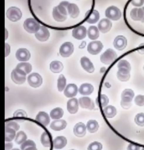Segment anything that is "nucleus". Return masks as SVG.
<instances>
[{
    "label": "nucleus",
    "instance_id": "obj_17",
    "mask_svg": "<svg viewBox=\"0 0 144 150\" xmlns=\"http://www.w3.org/2000/svg\"><path fill=\"white\" fill-rule=\"evenodd\" d=\"M79 104L82 108L92 110L94 108V104L92 99L89 97H84L79 99Z\"/></svg>",
    "mask_w": 144,
    "mask_h": 150
},
{
    "label": "nucleus",
    "instance_id": "obj_8",
    "mask_svg": "<svg viewBox=\"0 0 144 150\" xmlns=\"http://www.w3.org/2000/svg\"><path fill=\"white\" fill-rule=\"evenodd\" d=\"M11 78L14 83L21 84L26 80V74L21 69L16 68L11 72Z\"/></svg>",
    "mask_w": 144,
    "mask_h": 150
},
{
    "label": "nucleus",
    "instance_id": "obj_3",
    "mask_svg": "<svg viewBox=\"0 0 144 150\" xmlns=\"http://www.w3.org/2000/svg\"><path fill=\"white\" fill-rule=\"evenodd\" d=\"M70 3L66 1L61 2L53 10L52 16L54 19L57 22H64L67 17V7Z\"/></svg>",
    "mask_w": 144,
    "mask_h": 150
},
{
    "label": "nucleus",
    "instance_id": "obj_45",
    "mask_svg": "<svg viewBox=\"0 0 144 150\" xmlns=\"http://www.w3.org/2000/svg\"><path fill=\"white\" fill-rule=\"evenodd\" d=\"M14 116L16 118H24L27 117V115L23 110H18L15 112Z\"/></svg>",
    "mask_w": 144,
    "mask_h": 150
},
{
    "label": "nucleus",
    "instance_id": "obj_26",
    "mask_svg": "<svg viewBox=\"0 0 144 150\" xmlns=\"http://www.w3.org/2000/svg\"><path fill=\"white\" fill-rule=\"evenodd\" d=\"M67 144V140L62 136L58 137L53 142V147L56 149H60L64 148Z\"/></svg>",
    "mask_w": 144,
    "mask_h": 150
},
{
    "label": "nucleus",
    "instance_id": "obj_52",
    "mask_svg": "<svg viewBox=\"0 0 144 150\" xmlns=\"http://www.w3.org/2000/svg\"><path fill=\"white\" fill-rule=\"evenodd\" d=\"M142 150H144V148H143V149H142Z\"/></svg>",
    "mask_w": 144,
    "mask_h": 150
},
{
    "label": "nucleus",
    "instance_id": "obj_28",
    "mask_svg": "<svg viewBox=\"0 0 144 150\" xmlns=\"http://www.w3.org/2000/svg\"><path fill=\"white\" fill-rule=\"evenodd\" d=\"M87 33L89 39L95 40L99 37V30L96 26L92 25L88 28Z\"/></svg>",
    "mask_w": 144,
    "mask_h": 150
},
{
    "label": "nucleus",
    "instance_id": "obj_12",
    "mask_svg": "<svg viewBox=\"0 0 144 150\" xmlns=\"http://www.w3.org/2000/svg\"><path fill=\"white\" fill-rule=\"evenodd\" d=\"M74 52V46L71 42H67L62 44L60 49V54L64 58L69 57Z\"/></svg>",
    "mask_w": 144,
    "mask_h": 150
},
{
    "label": "nucleus",
    "instance_id": "obj_4",
    "mask_svg": "<svg viewBox=\"0 0 144 150\" xmlns=\"http://www.w3.org/2000/svg\"><path fill=\"white\" fill-rule=\"evenodd\" d=\"M135 93L131 89H125L122 93L121 105L124 109H128L132 106V101Z\"/></svg>",
    "mask_w": 144,
    "mask_h": 150
},
{
    "label": "nucleus",
    "instance_id": "obj_5",
    "mask_svg": "<svg viewBox=\"0 0 144 150\" xmlns=\"http://www.w3.org/2000/svg\"><path fill=\"white\" fill-rule=\"evenodd\" d=\"M117 54L116 52L112 49H108L100 56V61L106 65L112 64L116 60Z\"/></svg>",
    "mask_w": 144,
    "mask_h": 150
},
{
    "label": "nucleus",
    "instance_id": "obj_19",
    "mask_svg": "<svg viewBox=\"0 0 144 150\" xmlns=\"http://www.w3.org/2000/svg\"><path fill=\"white\" fill-rule=\"evenodd\" d=\"M16 57L19 61L26 62L30 59L31 54L30 52L26 48H20L17 51Z\"/></svg>",
    "mask_w": 144,
    "mask_h": 150
},
{
    "label": "nucleus",
    "instance_id": "obj_49",
    "mask_svg": "<svg viewBox=\"0 0 144 150\" xmlns=\"http://www.w3.org/2000/svg\"><path fill=\"white\" fill-rule=\"evenodd\" d=\"M24 150H38V149L36 148V146H31V147L26 148Z\"/></svg>",
    "mask_w": 144,
    "mask_h": 150
},
{
    "label": "nucleus",
    "instance_id": "obj_16",
    "mask_svg": "<svg viewBox=\"0 0 144 150\" xmlns=\"http://www.w3.org/2000/svg\"><path fill=\"white\" fill-rule=\"evenodd\" d=\"M112 27V23L108 18H103L98 24V29L102 33L108 32Z\"/></svg>",
    "mask_w": 144,
    "mask_h": 150
},
{
    "label": "nucleus",
    "instance_id": "obj_47",
    "mask_svg": "<svg viewBox=\"0 0 144 150\" xmlns=\"http://www.w3.org/2000/svg\"><path fill=\"white\" fill-rule=\"evenodd\" d=\"M10 53V46L9 44L5 43V57H6Z\"/></svg>",
    "mask_w": 144,
    "mask_h": 150
},
{
    "label": "nucleus",
    "instance_id": "obj_24",
    "mask_svg": "<svg viewBox=\"0 0 144 150\" xmlns=\"http://www.w3.org/2000/svg\"><path fill=\"white\" fill-rule=\"evenodd\" d=\"M94 90V86L90 83H84L81 85L79 89L80 94L84 96L89 95L92 93Z\"/></svg>",
    "mask_w": 144,
    "mask_h": 150
},
{
    "label": "nucleus",
    "instance_id": "obj_46",
    "mask_svg": "<svg viewBox=\"0 0 144 150\" xmlns=\"http://www.w3.org/2000/svg\"><path fill=\"white\" fill-rule=\"evenodd\" d=\"M127 149L128 150H140V147L137 146V145L130 144L128 146Z\"/></svg>",
    "mask_w": 144,
    "mask_h": 150
},
{
    "label": "nucleus",
    "instance_id": "obj_32",
    "mask_svg": "<svg viewBox=\"0 0 144 150\" xmlns=\"http://www.w3.org/2000/svg\"><path fill=\"white\" fill-rule=\"evenodd\" d=\"M64 114V111L60 108H56L52 110L50 112V116L52 119L58 120L61 118Z\"/></svg>",
    "mask_w": 144,
    "mask_h": 150
},
{
    "label": "nucleus",
    "instance_id": "obj_54",
    "mask_svg": "<svg viewBox=\"0 0 144 150\" xmlns=\"http://www.w3.org/2000/svg\"></svg>",
    "mask_w": 144,
    "mask_h": 150
},
{
    "label": "nucleus",
    "instance_id": "obj_50",
    "mask_svg": "<svg viewBox=\"0 0 144 150\" xmlns=\"http://www.w3.org/2000/svg\"><path fill=\"white\" fill-rule=\"evenodd\" d=\"M5 40H6L8 38V32L7 31V29H5Z\"/></svg>",
    "mask_w": 144,
    "mask_h": 150
},
{
    "label": "nucleus",
    "instance_id": "obj_51",
    "mask_svg": "<svg viewBox=\"0 0 144 150\" xmlns=\"http://www.w3.org/2000/svg\"><path fill=\"white\" fill-rule=\"evenodd\" d=\"M12 150H19L18 149H13Z\"/></svg>",
    "mask_w": 144,
    "mask_h": 150
},
{
    "label": "nucleus",
    "instance_id": "obj_33",
    "mask_svg": "<svg viewBox=\"0 0 144 150\" xmlns=\"http://www.w3.org/2000/svg\"><path fill=\"white\" fill-rule=\"evenodd\" d=\"M16 130L11 128L5 127V142H11L15 138L16 136Z\"/></svg>",
    "mask_w": 144,
    "mask_h": 150
},
{
    "label": "nucleus",
    "instance_id": "obj_44",
    "mask_svg": "<svg viewBox=\"0 0 144 150\" xmlns=\"http://www.w3.org/2000/svg\"><path fill=\"white\" fill-rule=\"evenodd\" d=\"M31 146H36V144L33 141L31 140H28L22 144L21 146V149L22 150H24L26 148L31 147Z\"/></svg>",
    "mask_w": 144,
    "mask_h": 150
},
{
    "label": "nucleus",
    "instance_id": "obj_43",
    "mask_svg": "<svg viewBox=\"0 0 144 150\" xmlns=\"http://www.w3.org/2000/svg\"><path fill=\"white\" fill-rule=\"evenodd\" d=\"M5 127L11 128L13 129L16 131H17L19 129L20 126L17 123L13 121L8 122L5 124Z\"/></svg>",
    "mask_w": 144,
    "mask_h": 150
},
{
    "label": "nucleus",
    "instance_id": "obj_38",
    "mask_svg": "<svg viewBox=\"0 0 144 150\" xmlns=\"http://www.w3.org/2000/svg\"><path fill=\"white\" fill-rule=\"evenodd\" d=\"M27 139V136L24 132L20 131L17 134L15 139V142L17 144H20L23 143Z\"/></svg>",
    "mask_w": 144,
    "mask_h": 150
},
{
    "label": "nucleus",
    "instance_id": "obj_14",
    "mask_svg": "<svg viewBox=\"0 0 144 150\" xmlns=\"http://www.w3.org/2000/svg\"><path fill=\"white\" fill-rule=\"evenodd\" d=\"M50 35V32L46 27L40 26L39 30L35 33V36L38 40L44 42L49 39Z\"/></svg>",
    "mask_w": 144,
    "mask_h": 150
},
{
    "label": "nucleus",
    "instance_id": "obj_15",
    "mask_svg": "<svg viewBox=\"0 0 144 150\" xmlns=\"http://www.w3.org/2000/svg\"><path fill=\"white\" fill-rule=\"evenodd\" d=\"M87 31L84 26L80 25L73 29L72 32V37L76 39L81 40L86 37Z\"/></svg>",
    "mask_w": 144,
    "mask_h": 150
},
{
    "label": "nucleus",
    "instance_id": "obj_35",
    "mask_svg": "<svg viewBox=\"0 0 144 150\" xmlns=\"http://www.w3.org/2000/svg\"><path fill=\"white\" fill-rule=\"evenodd\" d=\"M16 68L23 70L26 74H30L32 69L31 65L28 62H21L19 63L18 64Z\"/></svg>",
    "mask_w": 144,
    "mask_h": 150
},
{
    "label": "nucleus",
    "instance_id": "obj_29",
    "mask_svg": "<svg viewBox=\"0 0 144 150\" xmlns=\"http://www.w3.org/2000/svg\"><path fill=\"white\" fill-rule=\"evenodd\" d=\"M104 115L108 118H112L114 117L117 113L116 108L113 105L107 106L103 109Z\"/></svg>",
    "mask_w": 144,
    "mask_h": 150
},
{
    "label": "nucleus",
    "instance_id": "obj_13",
    "mask_svg": "<svg viewBox=\"0 0 144 150\" xmlns=\"http://www.w3.org/2000/svg\"><path fill=\"white\" fill-rule=\"evenodd\" d=\"M128 41L125 37L121 35L117 36L114 40V47L116 50L119 51H122L124 50L127 46Z\"/></svg>",
    "mask_w": 144,
    "mask_h": 150
},
{
    "label": "nucleus",
    "instance_id": "obj_23",
    "mask_svg": "<svg viewBox=\"0 0 144 150\" xmlns=\"http://www.w3.org/2000/svg\"><path fill=\"white\" fill-rule=\"evenodd\" d=\"M36 120L44 126H47L49 124L50 121V117L47 113L40 112L37 115Z\"/></svg>",
    "mask_w": 144,
    "mask_h": 150
},
{
    "label": "nucleus",
    "instance_id": "obj_7",
    "mask_svg": "<svg viewBox=\"0 0 144 150\" xmlns=\"http://www.w3.org/2000/svg\"><path fill=\"white\" fill-rule=\"evenodd\" d=\"M105 15L108 19L117 21L121 17L122 13L119 8L115 6H111L106 9Z\"/></svg>",
    "mask_w": 144,
    "mask_h": 150
},
{
    "label": "nucleus",
    "instance_id": "obj_20",
    "mask_svg": "<svg viewBox=\"0 0 144 150\" xmlns=\"http://www.w3.org/2000/svg\"><path fill=\"white\" fill-rule=\"evenodd\" d=\"M78 88L74 84H69L67 86L64 90V93L67 98H72L77 94Z\"/></svg>",
    "mask_w": 144,
    "mask_h": 150
},
{
    "label": "nucleus",
    "instance_id": "obj_11",
    "mask_svg": "<svg viewBox=\"0 0 144 150\" xmlns=\"http://www.w3.org/2000/svg\"><path fill=\"white\" fill-rule=\"evenodd\" d=\"M27 81L31 86L37 88L41 85L43 79L42 77L38 73H33L28 76Z\"/></svg>",
    "mask_w": 144,
    "mask_h": 150
},
{
    "label": "nucleus",
    "instance_id": "obj_31",
    "mask_svg": "<svg viewBox=\"0 0 144 150\" xmlns=\"http://www.w3.org/2000/svg\"><path fill=\"white\" fill-rule=\"evenodd\" d=\"M100 15L99 11L94 10L87 19V23L90 24H94L97 23L99 19Z\"/></svg>",
    "mask_w": 144,
    "mask_h": 150
},
{
    "label": "nucleus",
    "instance_id": "obj_21",
    "mask_svg": "<svg viewBox=\"0 0 144 150\" xmlns=\"http://www.w3.org/2000/svg\"><path fill=\"white\" fill-rule=\"evenodd\" d=\"M79 104V101L76 98L70 99L67 104L68 111L71 114L76 113L78 110Z\"/></svg>",
    "mask_w": 144,
    "mask_h": 150
},
{
    "label": "nucleus",
    "instance_id": "obj_53",
    "mask_svg": "<svg viewBox=\"0 0 144 150\" xmlns=\"http://www.w3.org/2000/svg\"><path fill=\"white\" fill-rule=\"evenodd\" d=\"M143 70H144V67H143Z\"/></svg>",
    "mask_w": 144,
    "mask_h": 150
},
{
    "label": "nucleus",
    "instance_id": "obj_22",
    "mask_svg": "<svg viewBox=\"0 0 144 150\" xmlns=\"http://www.w3.org/2000/svg\"><path fill=\"white\" fill-rule=\"evenodd\" d=\"M73 132L77 137H83L86 134V127L82 122H79L74 127Z\"/></svg>",
    "mask_w": 144,
    "mask_h": 150
},
{
    "label": "nucleus",
    "instance_id": "obj_30",
    "mask_svg": "<svg viewBox=\"0 0 144 150\" xmlns=\"http://www.w3.org/2000/svg\"><path fill=\"white\" fill-rule=\"evenodd\" d=\"M63 64L60 61H53L51 62L50 65V70L54 73H61L63 70Z\"/></svg>",
    "mask_w": 144,
    "mask_h": 150
},
{
    "label": "nucleus",
    "instance_id": "obj_18",
    "mask_svg": "<svg viewBox=\"0 0 144 150\" xmlns=\"http://www.w3.org/2000/svg\"><path fill=\"white\" fill-rule=\"evenodd\" d=\"M80 64L82 68L87 73L92 74L95 70L93 64L87 57H82L80 59Z\"/></svg>",
    "mask_w": 144,
    "mask_h": 150
},
{
    "label": "nucleus",
    "instance_id": "obj_40",
    "mask_svg": "<svg viewBox=\"0 0 144 150\" xmlns=\"http://www.w3.org/2000/svg\"><path fill=\"white\" fill-rule=\"evenodd\" d=\"M109 99L106 95L105 94H101L99 98V103L102 108H105L108 105Z\"/></svg>",
    "mask_w": 144,
    "mask_h": 150
},
{
    "label": "nucleus",
    "instance_id": "obj_34",
    "mask_svg": "<svg viewBox=\"0 0 144 150\" xmlns=\"http://www.w3.org/2000/svg\"><path fill=\"white\" fill-rule=\"evenodd\" d=\"M87 128L90 133H94L99 129V124L96 120H91L87 122Z\"/></svg>",
    "mask_w": 144,
    "mask_h": 150
},
{
    "label": "nucleus",
    "instance_id": "obj_1",
    "mask_svg": "<svg viewBox=\"0 0 144 150\" xmlns=\"http://www.w3.org/2000/svg\"><path fill=\"white\" fill-rule=\"evenodd\" d=\"M123 18L131 30L144 34V0H128L123 10Z\"/></svg>",
    "mask_w": 144,
    "mask_h": 150
},
{
    "label": "nucleus",
    "instance_id": "obj_2",
    "mask_svg": "<svg viewBox=\"0 0 144 150\" xmlns=\"http://www.w3.org/2000/svg\"><path fill=\"white\" fill-rule=\"evenodd\" d=\"M117 67L118 69L117 73L118 79L122 82H126L129 80L131 69L130 63L127 60H122L118 62Z\"/></svg>",
    "mask_w": 144,
    "mask_h": 150
},
{
    "label": "nucleus",
    "instance_id": "obj_41",
    "mask_svg": "<svg viewBox=\"0 0 144 150\" xmlns=\"http://www.w3.org/2000/svg\"><path fill=\"white\" fill-rule=\"evenodd\" d=\"M102 145L100 143L95 142L91 143L87 148V150H101Z\"/></svg>",
    "mask_w": 144,
    "mask_h": 150
},
{
    "label": "nucleus",
    "instance_id": "obj_48",
    "mask_svg": "<svg viewBox=\"0 0 144 150\" xmlns=\"http://www.w3.org/2000/svg\"><path fill=\"white\" fill-rule=\"evenodd\" d=\"M13 147V144L11 143H6L5 145V149L6 150H8L11 149V148Z\"/></svg>",
    "mask_w": 144,
    "mask_h": 150
},
{
    "label": "nucleus",
    "instance_id": "obj_36",
    "mask_svg": "<svg viewBox=\"0 0 144 150\" xmlns=\"http://www.w3.org/2000/svg\"><path fill=\"white\" fill-rule=\"evenodd\" d=\"M41 143L43 146L45 147H50L51 146V139L49 134L46 132H44L41 135L40 138Z\"/></svg>",
    "mask_w": 144,
    "mask_h": 150
},
{
    "label": "nucleus",
    "instance_id": "obj_42",
    "mask_svg": "<svg viewBox=\"0 0 144 150\" xmlns=\"http://www.w3.org/2000/svg\"><path fill=\"white\" fill-rule=\"evenodd\" d=\"M135 102L138 106H144V95H138L136 96L135 98Z\"/></svg>",
    "mask_w": 144,
    "mask_h": 150
},
{
    "label": "nucleus",
    "instance_id": "obj_25",
    "mask_svg": "<svg viewBox=\"0 0 144 150\" xmlns=\"http://www.w3.org/2000/svg\"><path fill=\"white\" fill-rule=\"evenodd\" d=\"M67 123L64 120H56L54 121L50 125V128L55 131H60L64 129L67 127Z\"/></svg>",
    "mask_w": 144,
    "mask_h": 150
},
{
    "label": "nucleus",
    "instance_id": "obj_6",
    "mask_svg": "<svg viewBox=\"0 0 144 150\" xmlns=\"http://www.w3.org/2000/svg\"><path fill=\"white\" fill-rule=\"evenodd\" d=\"M40 27V24L34 18H27L24 22V28L29 33H36Z\"/></svg>",
    "mask_w": 144,
    "mask_h": 150
},
{
    "label": "nucleus",
    "instance_id": "obj_37",
    "mask_svg": "<svg viewBox=\"0 0 144 150\" xmlns=\"http://www.w3.org/2000/svg\"><path fill=\"white\" fill-rule=\"evenodd\" d=\"M66 78L63 75H60L59 76L58 79V83H57V87L59 91L62 92L65 89L66 86Z\"/></svg>",
    "mask_w": 144,
    "mask_h": 150
},
{
    "label": "nucleus",
    "instance_id": "obj_27",
    "mask_svg": "<svg viewBox=\"0 0 144 150\" xmlns=\"http://www.w3.org/2000/svg\"><path fill=\"white\" fill-rule=\"evenodd\" d=\"M68 13L72 18H75L79 15L80 11L77 5L75 4L70 3L67 7Z\"/></svg>",
    "mask_w": 144,
    "mask_h": 150
},
{
    "label": "nucleus",
    "instance_id": "obj_10",
    "mask_svg": "<svg viewBox=\"0 0 144 150\" xmlns=\"http://www.w3.org/2000/svg\"><path fill=\"white\" fill-rule=\"evenodd\" d=\"M103 48V44L101 41H93L88 44L87 49L90 54L97 55L101 52Z\"/></svg>",
    "mask_w": 144,
    "mask_h": 150
},
{
    "label": "nucleus",
    "instance_id": "obj_39",
    "mask_svg": "<svg viewBox=\"0 0 144 150\" xmlns=\"http://www.w3.org/2000/svg\"><path fill=\"white\" fill-rule=\"evenodd\" d=\"M135 122L140 127L144 126V113H140L136 115L135 118Z\"/></svg>",
    "mask_w": 144,
    "mask_h": 150
},
{
    "label": "nucleus",
    "instance_id": "obj_9",
    "mask_svg": "<svg viewBox=\"0 0 144 150\" xmlns=\"http://www.w3.org/2000/svg\"><path fill=\"white\" fill-rule=\"evenodd\" d=\"M6 16L8 19L12 22H17L21 19L22 12L20 9L17 7H11L6 11Z\"/></svg>",
    "mask_w": 144,
    "mask_h": 150
}]
</instances>
